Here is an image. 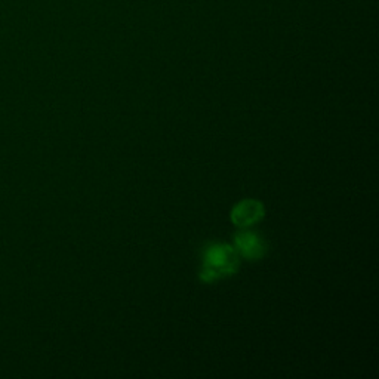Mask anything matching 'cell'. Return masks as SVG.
I'll list each match as a JSON object with an SVG mask.
<instances>
[{"label":"cell","instance_id":"1","mask_svg":"<svg viewBox=\"0 0 379 379\" xmlns=\"http://www.w3.org/2000/svg\"><path fill=\"white\" fill-rule=\"evenodd\" d=\"M239 253L227 244H214L203 256L202 277L203 282H214L230 277L239 270Z\"/></svg>","mask_w":379,"mask_h":379},{"label":"cell","instance_id":"2","mask_svg":"<svg viewBox=\"0 0 379 379\" xmlns=\"http://www.w3.org/2000/svg\"><path fill=\"white\" fill-rule=\"evenodd\" d=\"M265 215V208L258 200H243L231 210V221L237 227H251L261 221Z\"/></svg>","mask_w":379,"mask_h":379},{"label":"cell","instance_id":"3","mask_svg":"<svg viewBox=\"0 0 379 379\" xmlns=\"http://www.w3.org/2000/svg\"><path fill=\"white\" fill-rule=\"evenodd\" d=\"M237 251L249 260H260L267 252L265 242L255 233L242 231L236 236Z\"/></svg>","mask_w":379,"mask_h":379}]
</instances>
